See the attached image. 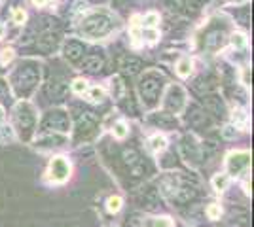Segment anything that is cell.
I'll return each mask as SVG.
<instances>
[{
  "label": "cell",
  "mask_w": 254,
  "mask_h": 227,
  "mask_svg": "<svg viewBox=\"0 0 254 227\" xmlns=\"http://www.w3.org/2000/svg\"><path fill=\"white\" fill-rule=\"evenodd\" d=\"M38 80H40V70H38V65H34L32 61L19 65L17 70L11 74V84H13L19 97H29L34 91Z\"/></svg>",
  "instance_id": "6da1fadb"
},
{
  "label": "cell",
  "mask_w": 254,
  "mask_h": 227,
  "mask_svg": "<svg viewBox=\"0 0 254 227\" xmlns=\"http://www.w3.org/2000/svg\"><path fill=\"white\" fill-rule=\"evenodd\" d=\"M163 89V78L158 72H148L144 78H140L138 82V91H140V98L146 106H156Z\"/></svg>",
  "instance_id": "7a4b0ae2"
},
{
  "label": "cell",
  "mask_w": 254,
  "mask_h": 227,
  "mask_svg": "<svg viewBox=\"0 0 254 227\" xmlns=\"http://www.w3.org/2000/svg\"><path fill=\"white\" fill-rule=\"evenodd\" d=\"M13 123H15V129L23 140H29L34 133V125H36V116H34V110L29 102H19L15 106Z\"/></svg>",
  "instance_id": "3957f363"
},
{
  "label": "cell",
  "mask_w": 254,
  "mask_h": 227,
  "mask_svg": "<svg viewBox=\"0 0 254 227\" xmlns=\"http://www.w3.org/2000/svg\"><path fill=\"white\" fill-rule=\"evenodd\" d=\"M112 19L105 15V13H95V15H89L84 23H82V31H84L87 36H93V38H99V36H105L106 33H110L112 29Z\"/></svg>",
  "instance_id": "277c9868"
},
{
  "label": "cell",
  "mask_w": 254,
  "mask_h": 227,
  "mask_svg": "<svg viewBox=\"0 0 254 227\" xmlns=\"http://www.w3.org/2000/svg\"><path fill=\"white\" fill-rule=\"evenodd\" d=\"M70 127V119L63 110L48 112L42 119V131H53V133H66Z\"/></svg>",
  "instance_id": "5b68a950"
},
{
  "label": "cell",
  "mask_w": 254,
  "mask_h": 227,
  "mask_svg": "<svg viewBox=\"0 0 254 227\" xmlns=\"http://www.w3.org/2000/svg\"><path fill=\"white\" fill-rule=\"evenodd\" d=\"M97 131V116L93 112H82L76 118V140H87Z\"/></svg>",
  "instance_id": "8992f818"
},
{
  "label": "cell",
  "mask_w": 254,
  "mask_h": 227,
  "mask_svg": "<svg viewBox=\"0 0 254 227\" xmlns=\"http://www.w3.org/2000/svg\"><path fill=\"white\" fill-rule=\"evenodd\" d=\"M70 176V165L64 157H53L50 163V180L55 184H63Z\"/></svg>",
  "instance_id": "52a82bcc"
},
{
  "label": "cell",
  "mask_w": 254,
  "mask_h": 227,
  "mask_svg": "<svg viewBox=\"0 0 254 227\" xmlns=\"http://www.w3.org/2000/svg\"><path fill=\"white\" fill-rule=\"evenodd\" d=\"M184 102H186V95L182 91L180 86H173L167 91V97H165V110L171 114H179L180 110L184 108Z\"/></svg>",
  "instance_id": "ba28073f"
},
{
  "label": "cell",
  "mask_w": 254,
  "mask_h": 227,
  "mask_svg": "<svg viewBox=\"0 0 254 227\" xmlns=\"http://www.w3.org/2000/svg\"><path fill=\"white\" fill-rule=\"evenodd\" d=\"M122 159L127 165V169L131 171L133 176H140L142 171H144V165H142V159H140V153H138L135 148H126L122 151Z\"/></svg>",
  "instance_id": "9c48e42d"
},
{
  "label": "cell",
  "mask_w": 254,
  "mask_h": 227,
  "mask_svg": "<svg viewBox=\"0 0 254 227\" xmlns=\"http://www.w3.org/2000/svg\"><path fill=\"white\" fill-rule=\"evenodd\" d=\"M251 161V155L247 151H239V153H232L228 159V171L230 174H239Z\"/></svg>",
  "instance_id": "30bf717a"
},
{
  "label": "cell",
  "mask_w": 254,
  "mask_h": 227,
  "mask_svg": "<svg viewBox=\"0 0 254 227\" xmlns=\"http://www.w3.org/2000/svg\"><path fill=\"white\" fill-rule=\"evenodd\" d=\"M182 153H184V157L188 159V161H193L197 163L201 159V148H199V144L193 140L191 136H186L184 140H182Z\"/></svg>",
  "instance_id": "8fae6325"
},
{
  "label": "cell",
  "mask_w": 254,
  "mask_h": 227,
  "mask_svg": "<svg viewBox=\"0 0 254 227\" xmlns=\"http://www.w3.org/2000/svg\"><path fill=\"white\" fill-rule=\"evenodd\" d=\"M82 55H84V45L80 42H66V45H64V57L68 59V61H72V63H76V61H80L82 59Z\"/></svg>",
  "instance_id": "7c38bea8"
},
{
  "label": "cell",
  "mask_w": 254,
  "mask_h": 227,
  "mask_svg": "<svg viewBox=\"0 0 254 227\" xmlns=\"http://www.w3.org/2000/svg\"><path fill=\"white\" fill-rule=\"evenodd\" d=\"M57 42H59V38H57V34H44V36H40L38 38V42H36V47L40 49V51H44V53H50V51H53L55 47H57Z\"/></svg>",
  "instance_id": "4fadbf2b"
},
{
  "label": "cell",
  "mask_w": 254,
  "mask_h": 227,
  "mask_svg": "<svg viewBox=\"0 0 254 227\" xmlns=\"http://www.w3.org/2000/svg\"><path fill=\"white\" fill-rule=\"evenodd\" d=\"M105 66V59L101 55H87L82 63V68L87 72H101Z\"/></svg>",
  "instance_id": "5bb4252c"
},
{
  "label": "cell",
  "mask_w": 254,
  "mask_h": 227,
  "mask_svg": "<svg viewBox=\"0 0 254 227\" xmlns=\"http://www.w3.org/2000/svg\"><path fill=\"white\" fill-rule=\"evenodd\" d=\"M140 68H142V61L137 59V57H131V55H127L124 57V61H122V70L126 72V74H137L140 72Z\"/></svg>",
  "instance_id": "9a60e30c"
},
{
  "label": "cell",
  "mask_w": 254,
  "mask_h": 227,
  "mask_svg": "<svg viewBox=\"0 0 254 227\" xmlns=\"http://www.w3.org/2000/svg\"><path fill=\"white\" fill-rule=\"evenodd\" d=\"M46 93L53 100H61L66 95V86L61 84V82H52V84H48V87H46Z\"/></svg>",
  "instance_id": "2e32d148"
},
{
  "label": "cell",
  "mask_w": 254,
  "mask_h": 227,
  "mask_svg": "<svg viewBox=\"0 0 254 227\" xmlns=\"http://www.w3.org/2000/svg\"><path fill=\"white\" fill-rule=\"evenodd\" d=\"M224 42V34L222 31H209V33L205 34V47L207 49H216V47H220Z\"/></svg>",
  "instance_id": "e0dca14e"
},
{
  "label": "cell",
  "mask_w": 254,
  "mask_h": 227,
  "mask_svg": "<svg viewBox=\"0 0 254 227\" xmlns=\"http://www.w3.org/2000/svg\"><path fill=\"white\" fill-rule=\"evenodd\" d=\"M205 106L211 114H216V116H222L224 114V104L218 97H207L205 98Z\"/></svg>",
  "instance_id": "ac0fdd59"
},
{
  "label": "cell",
  "mask_w": 254,
  "mask_h": 227,
  "mask_svg": "<svg viewBox=\"0 0 254 227\" xmlns=\"http://www.w3.org/2000/svg\"><path fill=\"white\" fill-rule=\"evenodd\" d=\"M191 125H209V118L205 116V112H201L199 108H191V116H188Z\"/></svg>",
  "instance_id": "d6986e66"
},
{
  "label": "cell",
  "mask_w": 254,
  "mask_h": 227,
  "mask_svg": "<svg viewBox=\"0 0 254 227\" xmlns=\"http://www.w3.org/2000/svg\"><path fill=\"white\" fill-rule=\"evenodd\" d=\"M64 136H57V135H50V136H44L38 146H63Z\"/></svg>",
  "instance_id": "ffe728a7"
},
{
  "label": "cell",
  "mask_w": 254,
  "mask_h": 227,
  "mask_svg": "<svg viewBox=\"0 0 254 227\" xmlns=\"http://www.w3.org/2000/svg\"><path fill=\"white\" fill-rule=\"evenodd\" d=\"M177 72H179V76H182V78L190 76V72H191V61L190 59H180L179 66H177Z\"/></svg>",
  "instance_id": "44dd1931"
},
{
  "label": "cell",
  "mask_w": 254,
  "mask_h": 227,
  "mask_svg": "<svg viewBox=\"0 0 254 227\" xmlns=\"http://www.w3.org/2000/svg\"><path fill=\"white\" fill-rule=\"evenodd\" d=\"M124 91H126L124 82H122L120 78H116V80L112 82V95H114L116 98H122V97H124Z\"/></svg>",
  "instance_id": "7402d4cb"
},
{
  "label": "cell",
  "mask_w": 254,
  "mask_h": 227,
  "mask_svg": "<svg viewBox=\"0 0 254 227\" xmlns=\"http://www.w3.org/2000/svg\"><path fill=\"white\" fill-rule=\"evenodd\" d=\"M150 146H152V150H154V151H161V150H165L167 142H165V138H163V136L156 135V136L150 140Z\"/></svg>",
  "instance_id": "603a6c76"
},
{
  "label": "cell",
  "mask_w": 254,
  "mask_h": 227,
  "mask_svg": "<svg viewBox=\"0 0 254 227\" xmlns=\"http://www.w3.org/2000/svg\"><path fill=\"white\" fill-rule=\"evenodd\" d=\"M106 208H108V212H118L122 208V199L120 197H110L106 201Z\"/></svg>",
  "instance_id": "cb8c5ba5"
},
{
  "label": "cell",
  "mask_w": 254,
  "mask_h": 227,
  "mask_svg": "<svg viewBox=\"0 0 254 227\" xmlns=\"http://www.w3.org/2000/svg\"><path fill=\"white\" fill-rule=\"evenodd\" d=\"M127 133H129V131H127V125L124 121H118L116 125H114V136H116V138H126Z\"/></svg>",
  "instance_id": "d4e9b609"
},
{
  "label": "cell",
  "mask_w": 254,
  "mask_h": 227,
  "mask_svg": "<svg viewBox=\"0 0 254 227\" xmlns=\"http://www.w3.org/2000/svg\"><path fill=\"white\" fill-rule=\"evenodd\" d=\"M220 206L218 205H209V208H207V216L211 218V220H216V218H220Z\"/></svg>",
  "instance_id": "484cf974"
},
{
  "label": "cell",
  "mask_w": 254,
  "mask_h": 227,
  "mask_svg": "<svg viewBox=\"0 0 254 227\" xmlns=\"http://www.w3.org/2000/svg\"><path fill=\"white\" fill-rule=\"evenodd\" d=\"M226 185H228V176H216L214 178V187L218 189V191H222V189H226Z\"/></svg>",
  "instance_id": "4316f807"
},
{
  "label": "cell",
  "mask_w": 254,
  "mask_h": 227,
  "mask_svg": "<svg viewBox=\"0 0 254 227\" xmlns=\"http://www.w3.org/2000/svg\"><path fill=\"white\" fill-rule=\"evenodd\" d=\"M72 89H74V93L82 95L85 89H87V82H84V80H76L74 84H72Z\"/></svg>",
  "instance_id": "83f0119b"
},
{
  "label": "cell",
  "mask_w": 254,
  "mask_h": 227,
  "mask_svg": "<svg viewBox=\"0 0 254 227\" xmlns=\"http://www.w3.org/2000/svg\"><path fill=\"white\" fill-rule=\"evenodd\" d=\"M11 59H13V51H11V49H2V53H0V63H2V65H8Z\"/></svg>",
  "instance_id": "f1b7e54d"
},
{
  "label": "cell",
  "mask_w": 254,
  "mask_h": 227,
  "mask_svg": "<svg viewBox=\"0 0 254 227\" xmlns=\"http://www.w3.org/2000/svg\"><path fill=\"white\" fill-rule=\"evenodd\" d=\"M89 97H91V100H103L105 91H103L101 87H93V89H91V93H89Z\"/></svg>",
  "instance_id": "f546056e"
},
{
  "label": "cell",
  "mask_w": 254,
  "mask_h": 227,
  "mask_svg": "<svg viewBox=\"0 0 254 227\" xmlns=\"http://www.w3.org/2000/svg\"><path fill=\"white\" fill-rule=\"evenodd\" d=\"M232 44L235 45V47H245L247 40H245L243 34H233V36H232Z\"/></svg>",
  "instance_id": "4dcf8cb0"
},
{
  "label": "cell",
  "mask_w": 254,
  "mask_h": 227,
  "mask_svg": "<svg viewBox=\"0 0 254 227\" xmlns=\"http://www.w3.org/2000/svg\"><path fill=\"white\" fill-rule=\"evenodd\" d=\"M158 21H159L158 13H148V15L144 17V25H146V27H154Z\"/></svg>",
  "instance_id": "1f68e13d"
},
{
  "label": "cell",
  "mask_w": 254,
  "mask_h": 227,
  "mask_svg": "<svg viewBox=\"0 0 254 227\" xmlns=\"http://www.w3.org/2000/svg\"><path fill=\"white\" fill-rule=\"evenodd\" d=\"M152 121H156L158 125H169L171 119L167 118V114H161V116H156V118H152Z\"/></svg>",
  "instance_id": "d6a6232c"
},
{
  "label": "cell",
  "mask_w": 254,
  "mask_h": 227,
  "mask_svg": "<svg viewBox=\"0 0 254 227\" xmlns=\"http://www.w3.org/2000/svg\"><path fill=\"white\" fill-rule=\"evenodd\" d=\"M167 4H169V8H173V10H182V6H184L182 0H167Z\"/></svg>",
  "instance_id": "836d02e7"
},
{
  "label": "cell",
  "mask_w": 254,
  "mask_h": 227,
  "mask_svg": "<svg viewBox=\"0 0 254 227\" xmlns=\"http://www.w3.org/2000/svg\"><path fill=\"white\" fill-rule=\"evenodd\" d=\"M13 21H15V23H23V21H25V11L15 10V13H13Z\"/></svg>",
  "instance_id": "e575fe53"
},
{
  "label": "cell",
  "mask_w": 254,
  "mask_h": 227,
  "mask_svg": "<svg viewBox=\"0 0 254 227\" xmlns=\"http://www.w3.org/2000/svg\"><path fill=\"white\" fill-rule=\"evenodd\" d=\"M6 97H8V87L4 82H0V100H4Z\"/></svg>",
  "instance_id": "d590c367"
},
{
  "label": "cell",
  "mask_w": 254,
  "mask_h": 227,
  "mask_svg": "<svg viewBox=\"0 0 254 227\" xmlns=\"http://www.w3.org/2000/svg\"><path fill=\"white\" fill-rule=\"evenodd\" d=\"M156 227H171V222L167 218H161L159 222H156Z\"/></svg>",
  "instance_id": "8d00e7d4"
},
{
  "label": "cell",
  "mask_w": 254,
  "mask_h": 227,
  "mask_svg": "<svg viewBox=\"0 0 254 227\" xmlns=\"http://www.w3.org/2000/svg\"><path fill=\"white\" fill-rule=\"evenodd\" d=\"M224 136H228V138L235 136V129H233V127H226V129H224Z\"/></svg>",
  "instance_id": "74e56055"
},
{
  "label": "cell",
  "mask_w": 254,
  "mask_h": 227,
  "mask_svg": "<svg viewBox=\"0 0 254 227\" xmlns=\"http://www.w3.org/2000/svg\"><path fill=\"white\" fill-rule=\"evenodd\" d=\"M46 0H34V4H44Z\"/></svg>",
  "instance_id": "f35d334b"
},
{
  "label": "cell",
  "mask_w": 254,
  "mask_h": 227,
  "mask_svg": "<svg viewBox=\"0 0 254 227\" xmlns=\"http://www.w3.org/2000/svg\"><path fill=\"white\" fill-rule=\"evenodd\" d=\"M2 119H4V114H2V110H0V125H2Z\"/></svg>",
  "instance_id": "ab89813d"
},
{
  "label": "cell",
  "mask_w": 254,
  "mask_h": 227,
  "mask_svg": "<svg viewBox=\"0 0 254 227\" xmlns=\"http://www.w3.org/2000/svg\"><path fill=\"white\" fill-rule=\"evenodd\" d=\"M232 2H245V0H232Z\"/></svg>",
  "instance_id": "60d3db41"
},
{
  "label": "cell",
  "mask_w": 254,
  "mask_h": 227,
  "mask_svg": "<svg viewBox=\"0 0 254 227\" xmlns=\"http://www.w3.org/2000/svg\"><path fill=\"white\" fill-rule=\"evenodd\" d=\"M2 33H4V31H2V27H0V36H2Z\"/></svg>",
  "instance_id": "b9f144b4"
}]
</instances>
